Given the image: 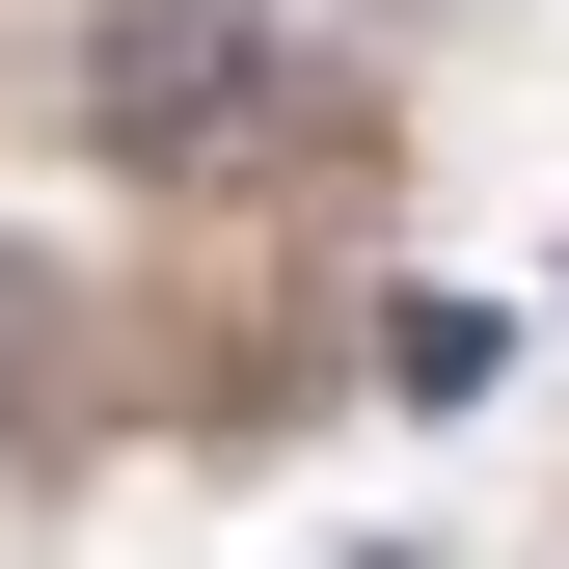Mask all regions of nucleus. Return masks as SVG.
<instances>
[{"label":"nucleus","mask_w":569,"mask_h":569,"mask_svg":"<svg viewBox=\"0 0 569 569\" xmlns=\"http://www.w3.org/2000/svg\"><path fill=\"white\" fill-rule=\"evenodd\" d=\"M82 109L136 136V163H218V136L271 109V0H109V28H82Z\"/></svg>","instance_id":"1"}]
</instances>
